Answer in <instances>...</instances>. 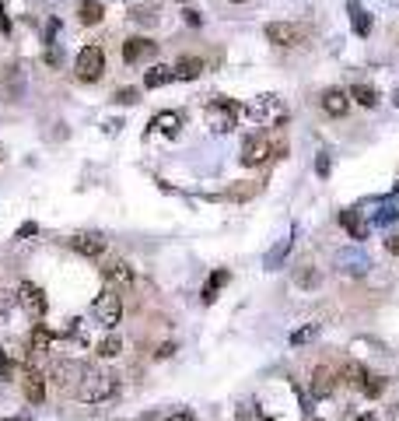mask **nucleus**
<instances>
[{
	"label": "nucleus",
	"mask_w": 399,
	"mask_h": 421,
	"mask_svg": "<svg viewBox=\"0 0 399 421\" xmlns=\"http://www.w3.org/2000/svg\"><path fill=\"white\" fill-rule=\"evenodd\" d=\"M120 351H123V341H120L116 334H109V337L98 344V355H102V358H116Z\"/></svg>",
	"instance_id": "nucleus-29"
},
{
	"label": "nucleus",
	"mask_w": 399,
	"mask_h": 421,
	"mask_svg": "<svg viewBox=\"0 0 399 421\" xmlns=\"http://www.w3.org/2000/svg\"><path fill=\"white\" fill-rule=\"evenodd\" d=\"M133 21L137 25H154L158 21V8H133Z\"/></svg>",
	"instance_id": "nucleus-32"
},
{
	"label": "nucleus",
	"mask_w": 399,
	"mask_h": 421,
	"mask_svg": "<svg viewBox=\"0 0 399 421\" xmlns=\"http://www.w3.org/2000/svg\"><path fill=\"white\" fill-rule=\"evenodd\" d=\"M396 222V207L392 204H385L382 210H378V215H375V225H392Z\"/></svg>",
	"instance_id": "nucleus-37"
},
{
	"label": "nucleus",
	"mask_w": 399,
	"mask_h": 421,
	"mask_svg": "<svg viewBox=\"0 0 399 421\" xmlns=\"http://www.w3.org/2000/svg\"><path fill=\"white\" fill-rule=\"evenodd\" d=\"M77 18L81 25H98L105 18V8H102V0H81V8H77Z\"/></svg>",
	"instance_id": "nucleus-20"
},
{
	"label": "nucleus",
	"mask_w": 399,
	"mask_h": 421,
	"mask_svg": "<svg viewBox=\"0 0 399 421\" xmlns=\"http://www.w3.org/2000/svg\"><path fill=\"white\" fill-rule=\"evenodd\" d=\"M105 278H109V281H116V285H130V281H133V271H130V263L116 260L112 267H105Z\"/></svg>",
	"instance_id": "nucleus-27"
},
{
	"label": "nucleus",
	"mask_w": 399,
	"mask_h": 421,
	"mask_svg": "<svg viewBox=\"0 0 399 421\" xmlns=\"http://www.w3.org/2000/svg\"><path fill=\"white\" fill-rule=\"evenodd\" d=\"M333 263H336V271H344V274H354V278H361V274H368V267H371V256H368L364 249L351 246V249H340V253L333 256Z\"/></svg>",
	"instance_id": "nucleus-5"
},
{
	"label": "nucleus",
	"mask_w": 399,
	"mask_h": 421,
	"mask_svg": "<svg viewBox=\"0 0 399 421\" xmlns=\"http://www.w3.org/2000/svg\"><path fill=\"white\" fill-rule=\"evenodd\" d=\"M18 305H21L28 316H46V309H49L46 292H42L35 281H21V285H18Z\"/></svg>",
	"instance_id": "nucleus-6"
},
{
	"label": "nucleus",
	"mask_w": 399,
	"mask_h": 421,
	"mask_svg": "<svg viewBox=\"0 0 399 421\" xmlns=\"http://www.w3.org/2000/svg\"><path fill=\"white\" fill-rule=\"evenodd\" d=\"M105 74V53L102 46H84L77 53V78L81 81H98Z\"/></svg>",
	"instance_id": "nucleus-4"
},
{
	"label": "nucleus",
	"mask_w": 399,
	"mask_h": 421,
	"mask_svg": "<svg viewBox=\"0 0 399 421\" xmlns=\"http://www.w3.org/2000/svg\"><path fill=\"white\" fill-rule=\"evenodd\" d=\"M168 81H176V71L165 67V64H154V67L144 74V88H165Z\"/></svg>",
	"instance_id": "nucleus-18"
},
{
	"label": "nucleus",
	"mask_w": 399,
	"mask_h": 421,
	"mask_svg": "<svg viewBox=\"0 0 399 421\" xmlns=\"http://www.w3.org/2000/svg\"><path fill=\"white\" fill-rule=\"evenodd\" d=\"M84 373H88L84 361H60V365H56V373H53V379L60 383L64 390H77L81 379H84Z\"/></svg>",
	"instance_id": "nucleus-8"
},
{
	"label": "nucleus",
	"mask_w": 399,
	"mask_h": 421,
	"mask_svg": "<svg viewBox=\"0 0 399 421\" xmlns=\"http://www.w3.org/2000/svg\"><path fill=\"white\" fill-rule=\"evenodd\" d=\"M295 281H298L301 288H315V285H319V271L305 267V271H298V274H295Z\"/></svg>",
	"instance_id": "nucleus-34"
},
{
	"label": "nucleus",
	"mask_w": 399,
	"mask_h": 421,
	"mask_svg": "<svg viewBox=\"0 0 399 421\" xmlns=\"http://www.w3.org/2000/svg\"><path fill=\"white\" fill-rule=\"evenodd\" d=\"M232 4H245V0H232Z\"/></svg>",
	"instance_id": "nucleus-48"
},
{
	"label": "nucleus",
	"mask_w": 399,
	"mask_h": 421,
	"mask_svg": "<svg viewBox=\"0 0 399 421\" xmlns=\"http://www.w3.org/2000/svg\"><path fill=\"white\" fill-rule=\"evenodd\" d=\"M273 113H277V116H284V113H280V98H277V95H259V102L249 109V116H256V120L273 116Z\"/></svg>",
	"instance_id": "nucleus-21"
},
{
	"label": "nucleus",
	"mask_w": 399,
	"mask_h": 421,
	"mask_svg": "<svg viewBox=\"0 0 399 421\" xmlns=\"http://www.w3.org/2000/svg\"><path fill=\"white\" fill-rule=\"evenodd\" d=\"M385 249H389L392 256H399V235H392V239H385Z\"/></svg>",
	"instance_id": "nucleus-40"
},
{
	"label": "nucleus",
	"mask_w": 399,
	"mask_h": 421,
	"mask_svg": "<svg viewBox=\"0 0 399 421\" xmlns=\"http://www.w3.org/2000/svg\"><path fill=\"white\" fill-rule=\"evenodd\" d=\"M329 169H333V162H329V151H319V154H315V172L326 179V176H329Z\"/></svg>",
	"instance_id": "nucleus-36"
},
{
	"label": "nucleus",
	"mask_w": 399,
	"mask_h": 421,
	"mask_svg": "<svg viewBox=\"0 0 399 421\" xmlns=\"http://www.w3.org/2000/svg\"><path fill=\"white\" fill-rule=\"evenodd\" d=\"M322 109H326L329 116H347V109H351V95H347V91H340V88L322 91Z\"/></svg>",
	"instance_id": "nucleus-12"
},
{
	"label": "nucleus",
	"mask_w": 399,
	"mask_h": 421,
	"mask_svg": "<svg viewBox=\"0 0 399 421\" xmlns=\"http://www.w3.org/2000/svg\"><path fill=\"white\" fill-rule=\"evenodd\" d=\"M364 393L375 400V397H382L385 393V376H368V383H364Z\"/></svg>",
	"instance_id": "nucleus-33"
},
{
	"label": "nucleus",
	"mask_w": 399,
	"mask_h": 421,
	"mask_svg": "<svg viewBox=\"0 0 399 421\" xmlns=\"http://www.w3.org/2000/svg\"><path fill=\"white\" fill-rule=\"evenodd\" d=\"M154 49H158V46H154L151 39H140V35H137V39H127V42H123V60H127V64H140V60L154 57Z\"/></svg>",
	"instance_id": "nucleus-11"
},
{
	"label": "nucleus",
	"mask_w": 399,
	"mask_h": 421,
	"mask_svg": "<svg viewBox=\"0 0 399 421\" xmlns=\"http://www.w3.org/2000/svg\"><path fill=\"white\" fill-rule=\"evenodd\" d=\"M340 225L351 232V239H368V232H371V225L358 215V210H344V215H340Z\"/></svg>",
	"instance_id": "nucleus-15"
},
{
	"label": "nucleus",
	"mask_w": 399,
	"mask_h": 421,
	"mask_svg": "<svg viewBox=\"0 0 399 421\" xmlns=\"http://www.w3.org/2000/svg\"><path fill=\"white\" fill-rule=\"evenodd\" d=\"M315 337H319V323H308V327H301V330L291 334V344L301 348V344H308V341H315Z\"/></svg>",
	"instance_id": "nucleus-30"
},
{
	"label": "nucleus",
	"mask_w": 399,
	"mask_h": 421,
	"mask_svg": "<svg viewBox=\"0 0 399 421\" xmlns=\"http://www.w3.org/2000/svg\"><path fill=\"white\" fill-rule=\"evenodd\" d=\"M179 127H183V120H179V113H172V109H165V113H158V116L151 120V130H161V134H168V137H176Z\"/></svg>",
	"instance_id": "nucleus-16"
},
{
	"label": "nucleus",
	"mask_w": 399,
	"mask_h": 421,
	"mask_svg": "<svg viewBox=\"0 0 399 421\" xmlns=\"http://www.w3.org/2000/svg\"><path fill=\"white\" fill-rule=\"evenodd\" d=\"M239 105L235 102H228V98H214L207 105V127L214 134H228V130H235V120H239Z\"/></svg>",
	"instance_id": "nucleus-3"
},
{
	"label": "nucleus",
	"mask_w": 399,
	"mask_h": 421,
	"mask_svg": "<svg viewBox=\"0 0 399 421\" xmlns=\"http://www.w3.org/2000/svg\"><path fill=\"white\" fill-rule=\"evenodd\" d=\"M35 232H39V225H35V222H25V225L18 229V239H28V235H35Z\"/></svg>",
	"instance_id": "nucleus-38"
},
{
	"label": "nucleus",
	"mask_w": 399,
	"mask_h": 421,
	"mask_svg": "<svg viewBox=\"0 0 399 421\" xmlns=\"http://www.w3.org/2000/svg\"><path fill=\"white\" fill-rule=\"evenodd\" d=\"M28 344H32V355L35 358H42L46 351H49V344H53V330H46L42 323L32 330V337H28Z\"/></svg>",
	"instance_id": "nucleus-23"
},
{
	"label": "nucleus",
	"mask_w": 399,
	"mask_h": 421,
	"mask_svg": "<svg viewBox=\"0 0 399 421\" xmlns=\"http://www.w3.org/2000/svg\"><path fill=\"white\" fill-rule=\"evenodd\" d=\"M270 154H273L270 137L256 134V137H245V141H242V165H263Z\"/></svg>",
	"instance_id": "nucleus-7"
},
{
	"label": "nucleus",
	"mask_w": 399,
	"mask_h": 421,
	"mask_svg": "<svg viewBox=\"0 0 399 421\" xmlns=\"http://www.w3.org/2000/svg\"><path fill=\"white\" fill-rule=\"evenodd\" d=\"M392 102H396V105H399V88H396V91H392Z\"/></svg>",
	"instance_id": "nucleus-47"
},
{
	"label": "nucleus",
	"mask_w": 399,
	"mask_h": 421,
	"mask_svg": "<svg viewBox=\"0 0 399 421\" xmlns=\"http://www.w3.org/2000/svg\"><path fill=\"white\" fill-rule=\"evenodd\" d=\"M358 421H378V418H375V414H361Z\"/></svg>",
	"instance_id": "nucleus-46"
},
{
	"label": "nucleus",
	"mask_w": 399,
	"mask_h": 421,
	"mask_svg": "<svg viewBox=\"0 0 399 421\" xmlns=\"http://www.w3.org/2000/svg\"><path fill=\"white\" fill-rule=\"evenodd\" d=\"M200 21H203V18H200V11H193V8H189V11H186V25H193V28H196Z\"/></svg>",
	"instance_id": "nucleus-39"
},
{
	"label": "nucleus",
	"mask_w": 399,
	"mask_h": 421,
	"mask_svg": "<svg viewBox=\"0 0 399 421\" xmlns=\"http://www.w3.org/2000/svg\"><path fill=\"white\" fill-rule=\"evenodd\" d=\"M347 95H351L358 105H364V109H375V105H378V91H375L371 84H354Z\"/></svg>",
	"instance_id": "nucleus-24"
},
{
	"label": "nucleus",
	"mask_w": 399,
	"mask_h": 421,
	"mask_svg": "<svg viewBox=\"0 0 399 421\" xmlns=\"http://www.w3.org/2000/svg\"><path fill=\"white\" fill-rule=\"evenodd\" d=\"M228 281H232V274H228V271H214V274H210V281L203 285V302L210 305V302L217 298V292H221Z\"/></svg>",
	"instance_id": "nucleus-25"
},
{
	"label": "nucleus",
	"mask_w": 399,
	"mask_h": 421,
	"mask_svg": "<svg viewBox=\"0 0 399 421\" xmlns=\"http://www.w3.org/2000/svg\"><path fill=\"white\" fill-rule=\"evenodd\" d=\"M165 421H196V418L186 414V411H179V414H172V418H165Z\"/></svg>",
	"instance_id": "nucleus-42"
},
{
	"label": "nucleus",
	"mask_w": 399,
	"mask_h": 421,
	"mask_svg": "<svg viewBox=\"0 0 399 421\" xmlns=\"http://www.w3.org/2000/svg\"><path fill=\"white\" fill-rule=\"evenodd\" d=\"M71 246H74V253L95 260V256L105 253V235H102V232H77V235L71 239Z\"/></svg>",
	"instance_id": "nucleus-10"
},
{
	"label": "nucleus",
	"mask_w": 399,
	"mask_h": 421,
	"mask_svg": "<svg viewBox=\"0 0 399 421\" xmlns=\"http://www.w3.org/2000/svg\"><path fill=\"white\" fill-rule=\"evenodd\" d=\"M91 316H95V323H102L105 330H112V327L120 323V316H123V302H120V295L112 292V288L98 292L95 302H91Z\"/></svg>",
	"instance_id": "nucleus-2"
},
{
	"label": "nucleus",
	"mask_w": 399,
	"mask_h": 421,
	"mask_svg": "<svg viewBox=\"0 0 399 421\" xmlns=\"http://www.w3.org/2000/svg\"><path fill=\"white\" fill-rule=\"evenodd\" d=\"M0 32H11V18H8L4 8H0Z\"/></svg>",
	"instance_id": "nucleus-41"
},
{
	"label": "nucleus",
	"mask_w": 399,
	"mask_h": 421,
	"mask_svg": "<svg viewBox=\"0 0 399 421\" xmlns=\"http://www.w3.org/2000/svg\"><path fill=\"white\" fill-rule=\"evenodd\" d=\"M172 351H176V344H161V348H158V358H168Z\"/></svg>",
	"instance_id": "nucleus-43"
},
{
	"label": "nucleus",
	"mask_w": 399,
	"mask_h": 421,
	"mask_svg": "<svg viewBox=\"0 0 399 421\" xmlns=\"http://www.w3.org/2000/svg\"><path fill=\"white\" fill-rule=\"evenodd\" d=\"M298 397H301V393H298ZM301 411H305V414H312V397H301Z\"/></svg>",
	"instance_id": "nucleus-44"
},
{
	"label": "nucleus",
	"mask_w": 399,
	"mask_h": 421,
	"mask_svg": "<svg viewBox=\"0 0 399 421\" xmlns=\"http://www.w3.org/2000/svg\"><path fill=\"white\" fill-rule=\"evenodd\" d=\"M116 102H120V105H133V102H140V91H137V88H120V91H116Z\"/></svg>",
	"instance_id": "nucleus-35"
},
{
	"label": "nucleus",
	"mask_w": 399,
	"mask_h": 421,
	"mask_svg": "<svg viewBox=\"0 0 399 421\" xmlns=\"http://www.w3.org/2000/svg\"><path fill=\"white\" fill-rule=\"evenodd\" d=\"M266 39L273 46H298L301 42V28L291 25V21H270L266 25Z\"/></svg>",
	"instance_id": "nucleus-9"
},
{
	"label": "nucleus",
	"mask_w": 399,
	"mask_h": 421,
	"mask_svg": "<svg viewBox=\"0 0 399 421\" xmlns=\"http://www.w3.org/2000/svg\"><path fill=\"white\" fill-rule=\"evenodd\" d=\"M344 383L354 386V390H364V383H368V368H364L361 361H347V365H344Z\"/></svg>",
	"instance_id": "nucleus-22"
},
{
	"label": "nucleus",
	"mask_w": 399,
	"mask_h": 421,
	"mask_svg": "<svg viewBox=\"0 0 399 421\" xmlns=\"http://www.w3.org/2000/svg\"><path fill=\"white\" fill-rule=\"evenodd\" d=\"M15 309H18V292H11V288H0V323H8Z\"/></svg>",
	"instance_id": "nucleus-28"
},
{
	"label": "nucleus",
	"mask_w": 399,
	"mask_h": 421,
	"mask_svg": "<svg viewBox=\"0 0 399 421\" xmlns=\"http://www.w3.org/2000/svg\"><path fill=\"white\" fill-rule=\"evenodd\" d=\"M312 421H322V418H312Z\"/></svg>",
	"instance_id": "nucleus-49"
},
{
	"label": "nucleus",
	"mask_w": 399,
	"mask_h": 421,
	"mask_svg": "<svg viewBox=\"0 0 399 421\" xmlns=\"http://www.w3.org/2000/svg\"><path fill=\"white\" fill-rule=\"evenodd\" d=\"M172 71H176L179 81H196V78L203 74V60H200V57H183Z\"/></svg>",
	"instance_id": "nucleus-17"
},
{
	"label": "nucleus",
	"mask_w": 399,
	"mask_h": 421,
	"mask_svg": "<svg viewBox=\"0 0 399 421\" xmlns=\"http://www.w3.org/2000/svg\"><path fill=\"white\" fill-rule=\"evenodd\" d=\"M74 393H77V400H84V404H102V400H109L112 393H116V376H112V373H102V368H88L84 379H81V386H77Z\"/></svg>",
	"instance_id": "nucleus-1"
},
{
	"label": "nucleus",
	"mask_w": 399,
	"mask_h": 421,
	"mask_svg": "<svg viewBox=\"0 0 399 421\" xmlns=\"http://www.w3.org/2000/svg\"><path fill=\"white\" fill-rule=\"evenodd\" d=\"M291 242H295V232H291V235H284V239H280V242H277V246L266 253V267H270V271H273V267H280V263H284V256H288Z\"/></svg>",
	"instance_id": "nucleus-26"
},
{
	"label": "nucleus",
	"mask_w": 399,
	"mask_h": 421,
	"mask_svg": "<svg viewBox=\"0 0 399 421\" xmlns=\"http://www.w3.org/2000/svg\"><path fill=\"white\" fill-rule=\"evenodd\" d=\"M347 11H351V25H354V32H358V35H371V15L358 4V0H351Z\"/></svg>",
	"instance_id": "nucleus-19"
},
{
	"label": "nucleus",
	"mask_w": 399,
	"mask_h": 421,
	"mask_svg": "<svg viewBox=\"0 0 399 421\" xmlns=\"http://www.w3.org/2000/svg\"><path fill=\"white\" fill-rule=\"evenodd\" d=\"M0 421H28V414H15V418H0Z\"/></svg>",
	"instance_id": "nucleus-45"
},
{
	"label": "nucleus",
	"mask_w": 399,
	"mask_h": 421,
	"mask_svg": "<svg viewBox=\"0 0 399 421\" xmlns=\"http://www.w3.org/2000/svg\"><path fill=\"white\" fill-rule=\"evenodd\" d=\"M21 390H25V400H28V404H42V400H46V379L35 373V368H28V373H25Z\"/></svg>",
	"instance_id": "nucleus-14"
},
{
	"label": "nucleus",
	"mask_w": 399,
	"mask_h": 421,
	"mask_svg": "<svg viewBox=\"0 0 399 421\" xmlns=\"http://www.w3.org/2000/svg\"><path fill=\"white\" fill-rule=\"evenodd\" d=\"M336 390V373H333V368H326V365H319L315 368V373H312V397H329Z\"/></svg>",
	"instance_id": "nucleus-13"
},
{
	"label": "nucleus",
	"mask_w": 399,
	"mask_h": 421,
	"mask_svg": "<svg viewBox=\"0 0 399 421\" xmlns=\"http://www.w3.org/2000/svg\"><path fill=\"white\" fill-rule=\"evenodd\" d=\"M15 373H18V365H15L11 351H0V379L11 383V379H15Z\"/></svg>",
	"instance_id": "nucleus-31"
}]
</instances>
